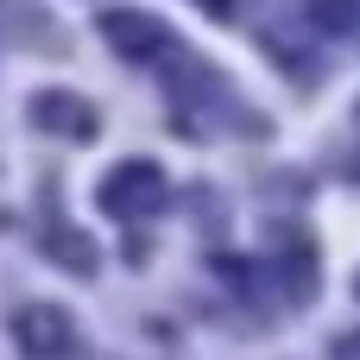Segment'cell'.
<instances>
[{
    "label": "cell",
    "instance_id": "1",
    "mask_svg": "<svg viewBox=\"0 0 360 360\" xmlns=\"http://www.w3.org/2000/svg\"><path fill=\"white\" fill-rule=\"evenodd\" d=\"M101 202H108V209H120V215H146V209H158V202H165V177H158L146 158H133V165L108 171Z\"/></svg>",
    "mask_w": 360,
    "mask_h": 360
},
{
    "label": "cell",
    "instance_id": "2",
    "mask_svg": "<svg viewBox=\"0 0 360 360\" xmlns=\"http://www.w3.org/2000/svg\"><path fill=\"white\" fill-rule=\"evenodd\" d=\"M101 32H108V44H120L127 57H158L165 38H171L152 13H139V6H114V13L101 19Z\"/></svg>",
    "mask_w": 360,
    "mask_h": 360
},
{
    "label": "cell",
    "instance_id": "3",
    "mask_svg": "<svg viewBox=\"0 0 360 360\" xmlns=\"http://www.w3.org/2000/svg\"><path fill=\"white\" fill-rule=\"evenodd\" d=\"M19 342H25V354H38V360L63 354V348H70V316L32 304V310H19Z\"/></svg>",
    "mask_w": 360,
    "mask_h": 360
},
{
    "label": "cell",
    "instance_id": "4",
    "mask_svg": "<svg viewBox=\"0 0 360 360\" xmlns=\"http://www.w3.org/2000/svg\"><path fill=\"white\" fill-rule=\"evenodd\" d=\"M32 120H38V127H63V120H70L82 139L95 133V114H89V108H76V101H57V95H38V101H32Z\"/></svg>",
    "mask_w": 360,
    "mask_h": 360
},
{
    "label": "cell",
    "instance_id": "5",
    "mask_svg": "<svg viewBox=\"0 0 360 360\" xmlns=\"http://www.w3.org/2000/svg\"><path fill=\"white\" fill-rule=\"evenodd\" d=\"M310 19L329 25V32H348V25L360 19V0H310Z\"/></svg>",
    "mask_w": 360,
    "mask_h": 360
}]
</instances>
